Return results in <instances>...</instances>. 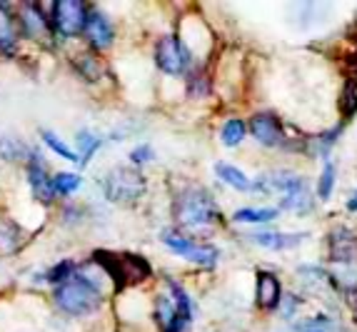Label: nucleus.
I'll list each match as a JSON object with an SVG mask.
<instances>
[{
  "label": "nucleus",
  "instance_id": "nucleus-1",
  "mask_svg": "<svg viewBox=\"0 0 357 332\" xmlns=\"http://www.w3.org/2000/svg\"><path fill=\"white\" fill-rule=\"evenodd\" d=\"M173 215L180 227H208L220 220V208L208 190L190 185L175 197Z\"/></svg>",
  "mask_w": 357,
  "mask_h": 332
},
{
  "label": "nucleus",
  "instance_id": "nucleus-2",
  "mask_svg": "<svg viewBox=\"0 0 357 332\" xmlns=\"http://www.w3.org/2000/svg\"><path fill=\"white\" fill-rule=\"evenodd\" d=\"M53 300L58 305V310H63L66 315L83 317V315L96 312L102 305V290L90 280H85L80 273H75L68 282L55 287Z\"/></svg>",
  "mask_w": 357,
  "mask_h": 332
},
{
  "label": "nucleus",
  "instance_id": "nucleus-3",
  "mask_svg": "<svg viewBox=\"0 0 357 332\" xmlns=\"http://www.w3.org/2000/svg\"><path fill=\"white\" fill-rule=\"evenodd\" d=\"M145 178L135 167H113L102 178V193L110 202L118 205H132L145 195Z\"/></svg>",
  "mask_w": 357,
  "mask_h": 332
},
{
  "label": "nucleus",
  "instance_id": "nucleus-4",
  "mask_svg": "<svg viewBox=\"0 0 357 332\" xmlns=\"http://www.w3.org/2000/svg\"><path fill=\"white\" fill-rule=\"evenodd\" d=\"M155 66L167 75H183L190 70L192 55L190 47L185 45L178 36H165L155 45Z\"/></svg>",
  "mask_w": 357,
  "mask_h": 332
},
{
  "label": "nucleus",
  "instance_id": "nucleus-5",
  "mask_svg": "<svg viewBox=\"0 0 357 332\" xmlns=\"http://www.w3.org/2000/svg\"><path fill=\"white\" fill-rule=\"evenodd\" d=\"M90 8L80 0H58L50 10V25L63 38H75L85 30Z\"/></svg>",
  "mask_w": 357,
  "mask_h": 332
},
{
  "label": "nucleus",
  "instance_id": "nucleus-6",
  "mask_svg": "<svg viewBox=\"0 0 357 332\" xmlns=\"http://www.w3.org/2000/svg\"><path fill=\"white\" fill-rule=\"evenodd\" d=\"M250 133L262 148H285V128L275 113H257L250 118Z\"/></svg>",
  "mask_w": 357,
  "mask_h": 332
},
{
  "label": "nucleus",
  "instance_id": "nucleus-7",
  "mask_svg": "<svg viewBox=\"0 0 357 332\" xmlns=\"http://www.w3.org/2000/svg\"><path fill=\"white\" fill-rule=\"evenodd\" d=\"M25 167H28V183L30 190H33V195L38 197V202H45L50 205L53 202V175L48 172V165L43 160V155H38V150H30L28 160H25Z\"/></svg>",
  "mask_w": 357,
  "mask_h": 332
},
{
  "label": "nucleus",
  "instance_id": "nucleus-8",
  "mask_svg": "<svg viewBox=\"0 0 357 332\" xmlns=\"http://www.w3.org/2000/svg\"><path fill=\"white\" fill-rule=\"evenodd\" d=\"M83 36L88 38V43H90L93 50H107L115 40V28H113V23H110V18H107L105 13L98 10V8H90Z\"/></svg>",
  "mask_w": 357,
  "mask_h": 332
},
{
  "label": "nucleus",
  "instance_id": "nucleus-9",
  "mask_svg": "<svg viewBox=\"0 0 357 332\" xmlns=\"http://www.w3.org/2000/svg\"><path fill=\"white\" fill-rule=\"evenodd\" d=\"M328 250H330V260L335 265L350 267L357 262V237L352 235L347 227H335L328 235Z\"/></svg>",
  "mask_w": 357,
  "mask_h": 332
},
{
  "label": "nucleus",
  "instance_id": "nucleus-10",
  "mask_svg": "<svg viewBox=\"0 0 357 332\" xmlns=\"http://www.w3.org/2000/svg\"><path fill=\"white\" fill-rule=\"evenodd\" d=\"M18 28L25 38H43L48 36L50 20H45V13L38 3H23L18 10Z\"/></svg>",
  "mask_w": 357,
  "mask_h": 332
},
{
  "label": "nucleus",
  "instance_id": "nucleus-11",
  "mask_svg": "<svg viewBox=\"0 0 357 332\" xmlns=\"http://www.w3.org/2000/svg\"><path fill=\"white\" fill-rule=\"evenodd\" d=\"M155 322L162 332H185L190 327V322H185L178 315L173 297L167 295H158L155 297Z\"/></svg>",
  "mask_w": 357,
  "mask_h": 332
},
{
  "label": "nucleus",
  "instance_id": "nucleus-12",
  "mask_svg": "<svg viewBox=\"0 0 357 332\" xmlns=\"http://www.w3.org/2000/svg\"><path fill=\"white\" fill-rule=\"evenodd\" d=\"M282 300V285L278 275L273 273H257L255 287V303L260 310H278Z\"/></svg>",
  "mask_w": 357,
  "mask_h": 332
},
{
  "label": "nucleus",
  "instance_id": "nucleus-13",
  "mask_svg": "<svg viewBox=\"0 0 357 332\" xmlns=\"http://www.w3.org/2000/svg\"><path fill=\"white\" fill-rule=\"evenodd\" d=\"M307 232H252L248 240L265 250H292L307 240Z\"/></svg>",
  "mask_w": 357,
  "mask_h": 332
},
{
  "label": "nucleus",
  "instance_id": "nucleus-14",
  "mask_svg": "<svg viewBox=\"0 0 357 332\" xmlns=\"http://www.w3.org/2000/svg\"><path fill=\"white\" fill-rule=\"evenodd\" d=\"M20 28L8 6H0V55H13L18 45Z\"/></svg>",
  "mask_w": 357,
  "mask_h": 332
},
{
  "label": "nucleus",
  "instance_id": "nucleus-15",
  "mask_svg": "<svg viewBox=\"0 0 357 332\" xmlns=\"http://www.w3.org/2000/svg\"><path fill=\"white\" fill-rule=\"evenodd\" d=\"M75 142H77V165H80V167L90 165L93 155H96L98 150L102 148V137L98 135L96 130H90V128H83V130H77Z\"/></svg>",
  "mask_w": 357,
  "mask_h": 332
},
{
  "label": "nucleus",
  "instance_id": "nucleus-16",
  "mask_svg": "<svg viewBox=\"0 0 357 332\" xmlns=\"http://www.w3.org/2000/svg\"><path fill=\"white\" fill-rule=\"evenodd\" d=\"M215 172H218V178H220L225 185H230L232 190H240V193L252 190V180L248 178L240 167L230 165V163H215Z\"/></svg>",
  "mask_w": 357,
  "mask_h": 332
},
{
  "label": "nucleus",
  "instance_id": "nucleus-17",
  "mask_svg": "<svg viewBox=\"0 0 357 332\" xmlns=\"http://www.w3.org/2000/svg\"><path fill=\"white\" fill-rule=\"evenodd\" d=\"M160 240H162V245L170 250V252H175V255H180V257H188L192 252V248L197 245V240L183 235V232L175 230V227H167V230H162Z\"/></svg>",
  "mask_w": 357,
  "mask_h": 332
},
{
  "label": "nucleus",
  "instance_id": "nucleus-18",
  "mask_svg": "<svg viewBox=\"0 0 357 332\" xmlns=\"http://www.w3.org/2000/svg\"><path fill=\"white\" fill-rule=\"evenodd\" d=\"M33 148H25V142L20 137L3 135L0 137V158L6 163H25Z\"/></svg>",
  "mask_w": 357,
  "mask_h": 332
},
{
  "label": "nucleus",
  "instance_id": "nucleus-19",
  "mask_svg": "<svg viewBox=\"0 0 357 332\" xmlns=\"http://www.w3.org/2000/svg\"><path fill=\"white\" fill-rule=\"evenodd\" d=\"M278 215H280V208H243L232 215V220L243 225H260V222H273Z\"/></svg>",
  "mask_w": 357,
  "mask_h": 332
},
{
  "label": "nucleus",
  "instance_id": "nucleus-20",
  "mask_svg": "<svg viewBox=\"0 0 357 332\" xmlns=\"http://www.w3.org/2000/svg\"><path fill=\"white\" fill-rule=\"evenodd\" d=\"M50 185H53V195L68 197V195H73V193H77V190L83 188V178L75 175V172H55L53 180H50Z\"/></svg>",
  "mask_w": 357,
  "mask_h": 332
},
{
  "label": "nucleus",
  "instance_id": "nucleus-21",
  "mask_svg": "<svg viewBox=\"0 0 357 332\" xmlns=\"http://www.w3.org/2000/svg\"><path fill=\"white\" fill-rule=\"evenodd\" d=\"M245 133H248L245 120H240V118L225 120V125H222V130H220L222 145H225V148H238L240 142L245 140Z\"/></svg>",
  "mask_w": 357,
  "mask_h": 332
},
{
  "label": "nucleus",
  "instance_id": "nucleus-22",
  "mask_svg": "<svg viewBox=\"0 0 357 332\" xmlns=\"http://www.w3.org/2000/svg\"><path fill=\"white\" fill-rule=\"evenodd\" d=\"M280 208L282 210H290V213H298L305 215L312 210V195H310V190H298V193H290V195H282L280 200Z\"/></svg>",
  "mask_w": 357,
  "mask_h": 332
},
{
  "label": "nucleus",
  "instance_id": "nucleus-23",
  "mask_svg": "<svg viewBox=\"0 0 357 332\" xmlns=\"http://www.w3.org/2000/svg\"><path fill=\"white\" fill-rule=\"evenodd\" d=\"M40 137H43V142L48 145L50 150H53L55 155H60L63 160H70V163H77V153H73L70 148H68L66 142L60 140L58 135H55L53 130H40Z\"/></svg>",
  "mask_w": 357,
  "mask_h": 332
},
{
  "label": "nucleus",
  "instance_id": "nucleus-24",
  "mask_svg": "<svg viewBox=\"0 0 357 332\" xmlns=\"http://www.w3.org/2000/svg\"><path fill=\"white\" fill-rule=\"evenodd\" d=\"M335 178H337V170H335V163H325L322 167V175H320V183H317V197L320 200H330L335 190Z\"/></svg>",
  "mask_w": 357,
  "mask_h": 332
},
{
  "label": "nucleus",
  "instance_id": "nucleus-25",
  "mask_svg": "<svg viewBox=\"0 0 357 332\" xmlns=\"http://www.w3.org/2000/svg\"><path fill=\"white\" fill-rule=\"evenodd\" d=\"M77 70H80V75L85 77V80H90V83H96V80H100V60L96 58V55H80L77 58Z\"/></svg>",
  "mask_w": 357,
  "mask_h": 332
},
{
  "label": "nucleus",
  "instance_id": "nucleus-26",
  "mask_svg": "<svg viewBox=\"0 0 357 332\" xmlns=\"http://www.w3.org/2000/svg\"><path fill=\"white\" fill-rule=\"evenodd\" d=\"M75 273H77L75 262L63 260V262H58V265H55V267H50V273H48V282H53L55 287H58V285L68 282V280H70Z\"/></svg>",
  "mask_w": 357,
  "mask_h": 332
},
{
  "label": "nucleus",
  "instance_id": "nucleus-27",
  "mask_svg": "<svg viewBox=\"0 0 357 332\" xmlns=\"http://www.w3.org/2000/svg\"><path fill=\"white\" fill-rule=\"evenodd\" d=\"M188 93L195 95V98H205L210 93V80L205 70H192L188 75Z\"/></svg>",
  "mask_w": 357,
  "mask_h": 332
},
{
  "label": "nucleus",
  "instance_id": "nucleus-28",
  "mask_svg": "<svg viewBox=\"0 0 357 332\" xmlns=\"http://www.w3.org/2000/svg\"><path fill=\"white\" fill-rule=\"evenodd\" d=\"M357 113V80H350L342 95V118H352Z\"/></svg>",
  "mask_w": 357,
  "mask_h": 332
},
{
  "label": "nucleus",
  "instance_id": "nucleus-29",
  "mask_svg": "<svg viewBox=\"0 0 357 332\" xmlns=\"http://www.w3.org/2000/svg\"><path fill=\"white\" fill-rule=\"evenodd\" d=\"M153 158H155V150H153V145H148V142H143V145H137V148L130 150V163L135 167L148 165V163H153Z\"/></svg>",
  "mask_w": 357,
  "mask_h": 332
},
{
  "label": "nucleus",
  "instance_id": "nucleus-30",
  "mask_svg": "<svg viewBox=\"0 0 357 332\" xmlns=\"http://www.w3.org/2000/svg\"><path fill=\"white\" fill-rule=\"evenodd\" d=\"M300 297H295V295H287V297H282L280 300V310H282V317L285 320H292L295 317V312H298V308H300Z\"/></svg>",
  "mask_w": 357,
  "mask_h": 332
},
{
  "label": "nucleus",
  "instance_id": "nucleus-31",
  "mask_svg": "<svg viewBox=\"0 0 357 332\" xmlns=\"http://www.w3.org/2000/svg\"><path fill=\"white\" fill-rule=\"evenodd\" d=\"M347 303L352 305V312L357 315V285H352V287H347Z\"/></svg>",
  "mask_w": 357,
  "mask_h": 332
},
{
  "label": "nucleus",
  "instance_id": "nucleus-32",
  "mask_svg": "<svg viewBox=\"0 0 357 332\" xmlns=\"http://www.w3.org/2000/svg\"><path fill=\"white\" fill-rule=\"evenodd\" d=\"M347 210H350V213H357V190L350 195V200H347Z\"/></svg>",
  "mask_w": 357,
  "mask_h": 332
}]
</instances>
